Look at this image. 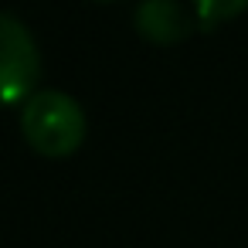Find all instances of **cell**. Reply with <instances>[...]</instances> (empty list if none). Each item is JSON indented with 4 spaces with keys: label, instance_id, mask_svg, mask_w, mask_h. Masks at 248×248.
I'll list each match as a JSON object with an SVG mask.
<instances>
[{
    "label": "cell",
    "instance_id": "cell-1",
    "mask_svg": "<svg viewBox=\"0 0 248 248\" xmlns=\"http://www.w3.org/2000/svg\"><path fill=\"white\" fill-rule=\"evenodd\" d=\"M21 133L48 156H65L85 140V109L65 89H34L21 102Z\"/></svg>",
    "mask_w": 248,
    "mask_h": 248
},
{
    "label": "cell",
    "instance_id": "cell-2",
    "mask_svg": "<svg viewBox=\"0 0 248 248\" xmlns=\"http://www.w3.org/2000/svg\"><path fill=\"white\" fill-rule=\"evenodd\" d=\"M41 75V51L34 31L14 11L0 7V102L28 99Z\"/></svg>",
    "mask_w": 248,
    "mask_h": 248
},
{
    "label": "cell",
    "instance_id": "cell-3",
    "mask_svg": "<svg viewBox=\"0 0 248 248\" xmlns=\"http://www.w3.org/2000/svg\"><path fill=\"white\" fill-rule=\"evenodd\" d=\"M133 24L140 34H146L156 45H173L190 34L194 14L180 0H136L133 7Z\"/></svg>",
    "mask_w": 248,
    "mask_h": 248
},
{
    "label": "cell",
    "instance_id": "cell-4",
    "mask_svg": "<svg viewBox=\"0 0 248 248\" xmlns=\"http://www.w3.org/2000/svg\"><path fill=\"white\" fill-rule=\"evenodd\" d=\"M190 4H194L197 21H201L204 28H211V24H217V21H228V17L241 14V11L248 7V0H190Z\"/></svg>",
    "mask_w": 248,
    "mask_h": 248
}]
</instances>
